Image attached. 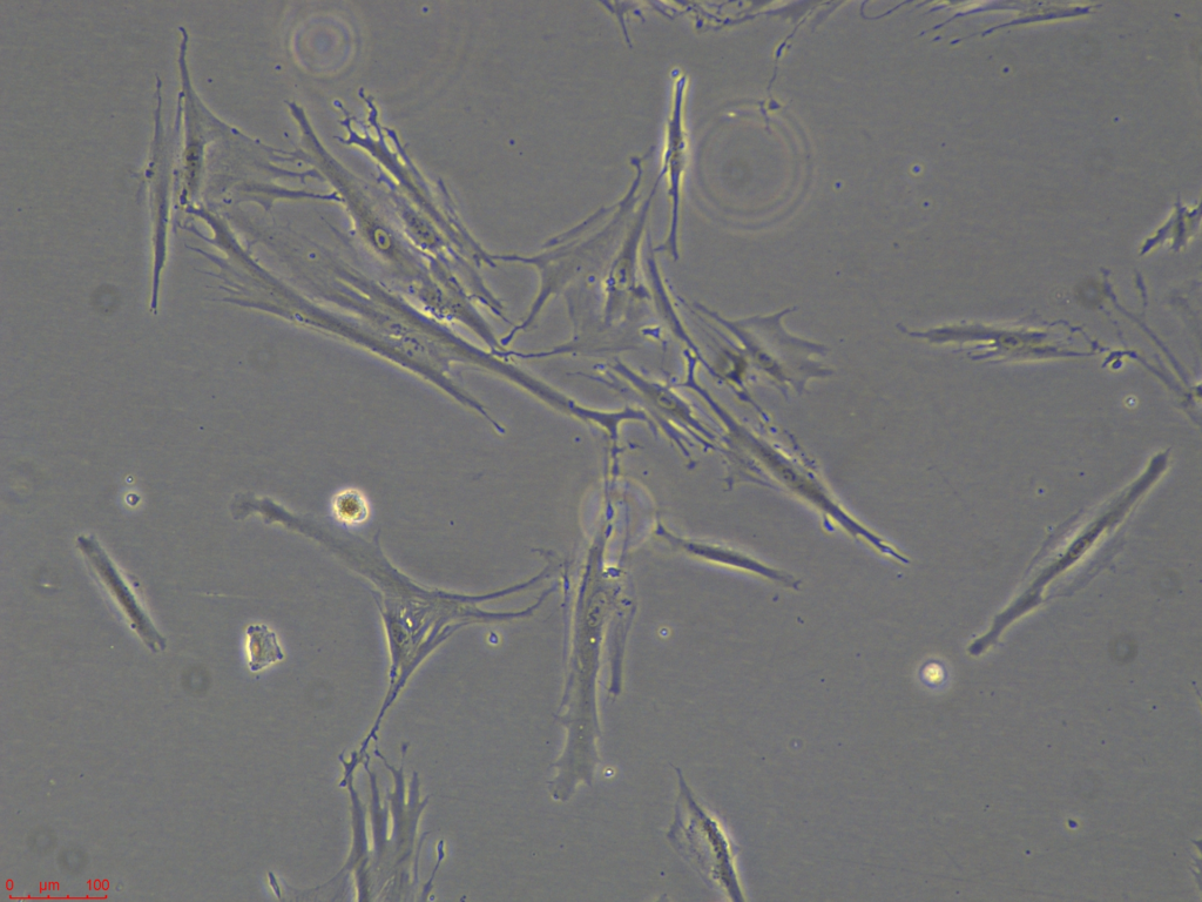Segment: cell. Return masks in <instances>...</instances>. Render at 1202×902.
Masks as SVG:
<instances>
[{
	"label": "cell",
	"mask_w": 1202,
	"mask_h": 902,
	"mask_svg": "<svg viewBox=\"0 0 1202 902\" xmlns=\"http://www.w3.org/2000/svg\"><path fill=\"white\" fill-rule=\"evenodd\" d=\"M77 547L86 557L90 567L96 572V575L103 582L110 594L116 598L121 610H123L128 623L134 632L143 639V642L154 652L164 651L166 649V639L162 637L158 630L155 629L151 618L148 617L146 611L135 597L133 591L121 576L120 571L113 563L111 557L108 556L105 549L101 547L97 538L91 535H80L77 538Z\"/></svg>",
	"instance_id": "1"
},
{
	"label": "cell",
	"mask_w": 1202,
	"mask_h": 902,
	"mask_svg": "<svg viewBox=\"0 0 1202 902\" xmlns=\"http://www.w3.org/2000/svg\"><path fill=\"white\" fill-rule=\"evenodd\" d=\"M249 669L261 671L285 658L278 637L266 625H251L247 629Z\"/></svg>",
	"instance_id": "2"
},
{
	"label": "cell",
	"mask_w": 1202,
	"mask_h": 902,
	"mask_svg": "<svg viewBox=\"0 0 1202 902\" xmlns=\"http://www.w3.org/2000/svg\"><path fill=\"white\" fill-rule=\"evenodd\" d=\"M333 511L337 521L353 527L367 521L369 507L366 498L357 490L342 491L336 495Z\"/></svg>",
	"instance_id": "3"
}]
</instances>
